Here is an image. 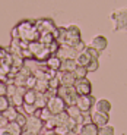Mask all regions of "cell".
Returning <instances> with one entry per match:
<instances>
[{
	"mask_svg": "<svg viewBox=\"0 0 127 135\" xmlns=\"http://www.w3.org/2000/svg\"><path fill=\"white\" fill-rule=\"evenodd\" d=\"M7 98H9V97H7ZM9 101H10V106H15V107L19 109V107H22V104H24V95L19 94V93H16L13 97L9 98Z\"/></svg>",
	"mask_w": 127,
	"mask_h": 135,
	"instance_id": "obj_25",
	"label": "cell"
},
{
	"mask_svg": "<svg viewBox=\"0 0 127 135\" xmlns=\"http://www.w3.org/2000/svg\"><path fill=\"white\" fill-rule=\"evenodd\" d=\"M35 100H37V91L35 90H27V93L24 94L25 104H35Z\"/></svg>",
	"mask_w": 127,
	"mask_h": 135,
	"instance_id": "obj_23",
	"label": "cell"
},
{
	"mask_svg": "<svg viewBox=\"0 0 127 135\" xmlns=\"http://www.w3.org/2000/svg\"><path fill=\"white\" fill-rule=\"evenodd\" d=\"M44 129V122L40 120L37 116H28V122H27V126H25L24 131L28 132H32L35 135H40Z\"/></svg>",
	"mask_w": 127,
	"mask_h": 135,
	"instance_id": "obj_8",
	"label": "cell"
},
{
	"mask_svg": "<svg viewBox=\"0 0 127 135\" xmlns=\"http://www.w3.org/2000/svg\"><path fill=\"white\" fill-rule=\"evenodd\" d=\"M6 131L10 135H22L24 134V128H20L16 122H9L6 125Z\"/></svg>",
	"mask_w": 127,
	"mask_h": 135,
	"instance_id": "obj_22",
	"label": "cell"
},
{
	"mask_svg": "<svg viewBox=\"0 0 127 135\" xmlns=\"http://www.w3.org/2000/svg\"><path fill=\"white\" fill-rule=\"evenodd\" d=\"M45 68L50 69V71L54 72H60V68H61V59L57 57L56 54H53L51 57H48V60L45 62Z\"/></svg>",
	"mask_w": 127,
	"mask_h": 135,
	"instance_id": "obj_15",
	"label": "cell"
},
{
	"mask_svg": "<svg viewBox=\"0 0 127 135\" xmlns=\"http://www.w3.org/2000/svg\"><path fill=\"white\" fill-rule=\"evenodd\" d=\"M40 135H57V134H54V132H50V131H45V129H43V132H41Z\"/></svg>",
	"mask_w": 127,
	"mask_h": 135,
	"instance_id": "obj_39",
	"label": "cell"
},
{
	"mask_svg": "<svg viewBox=\"0 0 127 135\" xmlns=\"http://www.w3.org/2000/svg\"><path fill=\"white\" fill-rule=\"evenodd\" d=\"M92 60H94V59L91 57L89 53H88L86 50L82 51V53H79V54H77V57H76V63H77V66H82V68H86Z\"/></svg>",
	"mask_w": 127,
	"mask_h": 135,
	"instance_id": "obj_17",
	"label": "cell"
},
{
	"mask_svg": "<svg viewBox=\"0 0 127 135\" xmlns=\"http://www.w3.org/2000/svg\"><path fill=\"white\" fill-rule=\"evenodd\" d=\"M66 112H67V115H69V118H70L72 120H75V123H76L77 126H80V125H83L85 123V115L80 112V109L77 107L76 104L67 107Z\"/></svg>",
	"mask_w": 127,
	"mask_h": 135,
	"instance_id": "obj_9",
	"label": "cell"
},
{
	"mask_svg": "<svg viewBox=\"0 0 127 135\" xmlns=\"http://www.w3.org/2000/svg\"><path fill=\"white\" fill-rule=\"evenodd\" d=\"M86 51L88 53H89V56L92 59H95V60H98V57H99V51H97L95 50V49H92V47H89V46H88L86 47Z\"/></svg>",
	"mask_w": 127,
	"mask_h": 135,
	"instance_id": "obj_36",
	"label": "cell"
},
{
	"mask_svg": "<svg viewBox=\"0 0 127 135\" xmlns=\"http://www.w3.org/2000/svg\"><path fill=\"white\" fill-rule=\"evenodd\" d=\"M22 112H24L27 116H34L35 115V112H37V107H35V104H22Z\"/></svg>",
	"mask_w": 127,
	"mask_h": 135,
	"instance_id": "obj_28",
	"label": "cell"
},
{
	"mask_svg": "<svg viewBox=\"0 0 127 135\" xmlns=\"http://www.w3.org/2000/svg\"><path fill=\"white\" fill-rule=\"evenodd\" d=\"M19 32V40L27 41V43H34V41H40V32L35 28V21L24 19L20 21L18 25H15Z\"/></svg>",
	"mask_w": 127,
	"mask_h": 135,
	"instance_id": "obj_1",
	"label": "cell"
},
{
	"mask_svg": "<svg viewBox=\"0 0 127 135\" xmlns=\"http://www.w3.org/2000/svg\"><path fill=\"white\" fill-rule=\"evenodd\" d=\"M18 113H19V110H18V107H15V106H10L9 109H7L6 112H3L2 113V116H3L4 119H6L7 122H15L18 118Z\"/></svg>",
	"mask_w": 127,
	"mask_h": 135,
	"instance_id": "obj_21",
	"label": "cell"
},
{
	"mask_svg": "<svg viewBox=\"0 0 127 135\" xmlns=\"http://www.w3.org/2000/svg\"><path fill=\"white\" fill-rule=\"evenodd\" d=\"M35 28L40 32V35H43V34H54L59 27L50 18H41V19L35 21Z\"/></svg>",
	"mask_w": 127,
	"mask_h": 135,
	"instance_id": "obj_3",
	"label": "cell"
},
{
	"mask_svg": "<svg viewBox=\"0 0 127 135\" xmlns=\"http://www.w3.org/2000/svg\"><path fill=\"white\" fill-rule=\"evenodd\" d=\"M16 90H18V87L15 84H7V97H13L15 94H16Z\"/></svg>",
	"mask_w": 127,
	"mask_h": 135,
	"instance_id": "obj_35",
	"label": "cell"
},
{
	"mask_svg": "<svg viewBox=\"0 0 127 135\" xmlns=\"http://www.w3.org/2000/svg\"><path fill=\"white\" fill-rule=\"evenodd\" d=\"M10 107V101L6 95H0V113L6 112L7 109Z\"/></svg>",
	"mask_w": 127,
	"mask_h": 135,
	"instance_id": "obj_30",
	"label": "cell"
},
{
	"mask_svg": "<svg viewBox=\"0 0 127 135\" xmlns=\"http://www.w3.org/2000/svg\"><path fill=\"white\" fill-rule=\"evenodd\" d=\"M37 93H43V94H45V93L48 91V81L47 79H37V85H35V88H34Z\"/></svg>",
	"mask_w": 127,
	"mask_h": 135,
	"instance_id": "obj_24",
	"label": "cell"
},
{
	"mask_svg": "<svg viewBox=\"0 0 127 135\" xmlns=\"http://www.w3.org/2000/svg\"><path fill=\"white\" fill-rule=\"evenodd\" d=\"M91 122L101 129V128H104V126L108 125V122H110V115L99 113V112H94V113L91 115Z\"/></svg>",
	"mask_w": 127,
	"mask_h": 135,
	"instance_id": "obj_10",
	"label": "cell"
},
{
	"mask_svg": "<svg viewBox=\"0 0 127 135\" xmlns=\"http://www.w3.org/2000/svg\"><path fill=\"white\" fill-rule=\"evenodd\" d=\"M77 68V63L75 59H69V60H61V68L60 72H72L73 74Z\"/></svg>",
	"mask_w": 127,
	"mask_h": 135,
	"instance_id": "obj_19",
	"label": "cell"
},
{
	"mask_svg": "<svg viewBox=\"0 0 127 135\" xmlns=\"http://www.w3.org/2000/svg\"><path fill=\"white\" fill-rule=\"evenodd\" d=\"M57 95L61 98V100L66 103L67 107H70V106H75L77 101V93L75 91L73 87H60L57 90Z\"/></svg>",
	"mask_w": 127,
	"mask_h": 135,
	"instance_id": "obj_2",
	"label": "cell"
},
{
	"mask_svg": "<svg viewBox=\"0 0 127 135\" xmlns=\"http://www.w3.org/2000/svg\"><path fill=\"white\" fill-rule=\"evenodd\" d=\"M0 95H6L7 97V84L0 81Z\"/></svg>",
	"mask_w": 127,
	"mask_h": 135,
	"instance_id": "obj_37",
	"label": "cell"
},
{
	"mask_svg": "<svg viewBox=\"0 0 127 135\" xmlns=\"http://www.w3.org/2000/svg\"><path fill=\"white\" fill-rule=\"evenodd\" d=\"M18 110H19V113H18V118H16V120H15V122H16L20 128L25 129V126H27V122H28V116L25 115L24 112H22V109H20V107L18 109Z\"/></svg>",
	"mask_w": 127,
	"mask_h": 135,
	"instance_id": "obj_26",
	"label": "cell"
},
{
	"mask_svg": "<svg viewBox=\"0 0 127 135\" xmlns=\"http://www.w3.org/2000/svg\"><path fill=\"white\" fill-rule=\"evenodd\" d=\"M67 135H79V134H77V132H75V131H70Z\"/></svg>",
	"mask_w": 127,
	"mask_h": 135,
	"instance_id": "obj_42",
	"label": "cell"
},
{
	"mask_svg": "<svg viewBox=\"0 0 127 135\" xmlns=\"http://www.w3.org/2000/svg\"><path fill=\"white\" fill-rule=\"evenodd\" d=\"M107 46H108V40L104 37V35H95V37L91 40V44H89V47L95 49V50L99 51V53L105 50Z\"/></svg>",
	"mask_w": 127,
	"mask_h": 135,
	"instance_id": "obj_11",
	"label": "cell"
},
{
	"mask_svg": "<svg viewBox=\"0 0 127 135\" xmlns=\"http://www.w3.org/2000/svg\"><path fill=\"white\" fill-rule=\"evenodd\" d=\"M57 57H60L61 60H69V59H75L77 57V51L75 50V47H60L59 51L56 53Z\"/></svg>",
	"mask_w": 127,
	"mask_h": 135,
	"instance_id": "obj_12",
	"label": "cell"
},
{
	"mask_svg": "<svg viewBox=\"0 0 127 135\" xmlns=\"http://www.w3.org/2000/svg\"><path fill=\"white\" fill-rule=\"evenodd\" d=\"M35 85H37V78L34 76V75H31L27 79V82H25V88H27V90H34Z\"/></svg>",
	"mask_w": 127,
	"mask_h": 135,
	"instance_id": "obj_32",
	"label": "cell"
},
{
	"mask_svg": "<svg viewBox=\"0 0 127 135\" xmlns=\"http://www.w3.org/2000/svg\"><path fill=\"white\" fill-rule=\"evenodd\" d=\"M98 68H99V62L94 59V60L86 66V69H88V72H95V71H98Z\"/></svg>",
	"mask_w": 127,
	"mask_h": 135,
	"instance_id": "obj_34",
	"label": "cell"
},
{
	"mask_svg": "<svg viewBox=\"0 0 127 135\" xmlns=\"http://www.w3.org/2000/svg\"><path fill=\"white\" fill-rule=\"evenodd\" d=\"M111 19L114 21V28L113 30H127V10L121 9L118 12H114L111 15Z\"/></svg>",
	"mask_w": 127,
	"mask_h": 135,
	"instance_id": "obj_6",
	"label": "cell"
},
{
	"mask_svg": "<svg viewBox=\"0 0 127 135\" xmlns=\"http://www.w3.org/2000/svg\"><path fill=\"white\" fill-rule=\"evenodd\" d=\"M47 109L56 116V115H60V113L66 112L67 106L59 95H53V97H50V100H48V103H47Z\"/></svg>",
	"mask_w": 127,
	"mask_h": 135,
	"instance_id": "obj_5",
	"label": "cell"
},
{
	"mask_svg": "<svg viewBox=\"0 0 127 135\" xmlns=\"http://www.w3.org/2000/svg\"><path fill=\"white\" fill-rule=\"evenodd\" d=\"M22 135H35V134H32V132H28V131H24V134Z\"/></svg>",
	"mask_w": 127,
	"mask_h": 135,
	"instance_id": "obj_41",
	"label": "cell"
},
{
	"mask_svg": "<svg viewBox=\"0 0 127 135\" xmlns=\"http://www.w3.org/2000/svg\"><path fill=\"white\" fill-rule=\"evenodd\" d=\"M88 74H89V72H88V69H86V68H82V66H77L76 71L73 72V75H75V78H76V79H83V78H86Z\"/></svg>",
	"mask_w": 127,
	"mask_h": 135,
	"instance_id": "obj_29",
	"label": "cell"
},
{
	"mask_svg": "<svg viewBox=\"0 0 127 135\" xmlns=\"http://www.w3.org/2000/svg\"><path fill=\"white\" fill-rule=\"evenodd\" d=\"M111 110V103L105 98H101V100H97L95 103V112H99V113H105V115H110Z\"/></svg>",
	"mask_w": 127,
	"mask_h": 135,
	"instance_id": "obj_16",
	"label": "cell"
},
{
	"mask_svg": "<svg viewBox=\"0 0 127 135\" xmlns=\"http://www.w3.org/2000/svg\"><path fill=\"white\" fill-rule=\"evenodd\" d=\"M54 41H56V38H54L53 34H43V35H40V43L44 44V46H50V44H53Z\"/></svg>",
	"mask_w": 127,
	"mask_h": 135,
	"instance_id": "obj_27",
	"label": "cell"
},
{
	"mask_svg": "<svg viewBox=\"0 0 127 135\" xmlns=\"http://www.w3.org/2000/svg\"><path fill=\"white\" fill-rule=\"evenodd\" d=\"M59 78H60L61 87H75L76 78L72 72H59Z\"/></svg>",
	"mask_w": 127,
	"mask_h": 135,
	"instance_id": "obj_13",
	"label": "cell"
},
{
	"mask_svg": "<svg viewBox=\"0 0 127 135\" xmlns=\"http://www.w3.org/2000/svg\"><path fill=\"white\" fill-rule=\"evenodd\" d=\"M34 116H37V118L40 119V120H43L44 123H45L47 120H50V119L54 118V115L51 113L50 110H48L47 107H44V109H37V112H35V115H34Z\"/></svg>",
	"mask_w": 127,
	"mask_h": 135,
	"instance_id": "obj_20",
	"label": "cell"
},
{
	"mask_svg": "<svg viewBox=\"0 0 127 135\" xmlns=\"http://www.w3.org/2000/svg\"><path fill=\"white\" fill-rule=\"evenodd\" d=\"M0 135H10V134L6 131V128H0Z\"/></svg>",
	"mask_w": 127,
	"mask_h": 135,
	"instance_id": "obj_40",
	"label": "cell"
},
{
	"mask_svg": "<svg viewBox=\"0 0 127 135\" xmlns=\"http://www.w3.org/2000/svg\"><path fill=\"white\" fill-rule=\"evenodd\" d=\"M51 95L48 94V93H45V94H43V93H37V100H35V107L37 109H44L47 107V103L48 100H50Z\"/></svg>",
	"mask_w": 127,
	"mask_h": 135,
	"instance_id": "obj_18",
	"label": "cell"
},
{
	"mask_svg": "<svg viewBox=\"0 0 127 135\" xmlns=\"http://www.w3.org/2000/svg\"><path fill=\"white\" fill-rule=\"evenodd\" d=\"M73 88H75V91L77 93V95H91L92 94V82L88 78L76 79Z\"/></svg>",
	"mask_w": 127,
	"mask_h": 135,
	"instance_id": "obj_7",
	"label": "cell"
},
{
	"mask_svg": "<svg viewBox=\"0 0 127 135\" xmlns=\"http://www.w3.org/2000/svg\"><path fill=\"white\" fill-rule=\"evenodd\" d=\"M69 132H70V129L67 128V126H63V125L57 126V128L54 129V134H57V135H67Z\"/></svg>",
	"mask_w": 127,
	"mask_h": 135,
	"instance_id": "obj_33",
	"label": "cell"
},
{
	"mask_svg": "<svg viewBox=\"0 0 127 135\" xmlns=\"http://www.w3.org/2000/svg\"><path fill=\"white\" fill-rule=\"evenodd\" d=\"M95 103H97V100H95V97L92 94L91 95H79L77 101H76V106L80 109V112L83 115H86V113H89L92 110V107H95Z\"/></svg>",
	"mask_w": 127,
	"mask_h": 135,
	"instance_id": "obj_4",
	"label": "cell"
},
{
	"mask_svg": "<svg viewBox=\"0 0 127 135\" xmlns=\"http://www.w3.org/2000/svg\"><path fill=\"white\" fill-rule=\"evenodd\" d=\"M79 134L80 135H99V128H98L97 125H94L92 122L83 123V125H80Z\"/></svg>",
	"mask_w": 127,
	"mask_h": 135,
	"instance_id": "obj_14",
	"label": "cell"
},
{
	"mask_svg": "<svg viewBox=\"0 0 127 135\" xmlns=\"http://www.w3.org/2000/svg\"><path fill=\"white\" fill-rule=\"evenodd\" d=\"M99 135H115V129H114V126L107 125L99 129Z\"/></svg>",
	"mask_w": 127,
	"mask_h": 135,
	"instance_id": "obj_31",
	"label": "cell"
},
{
	"mask_svg": "<svg viewBox=\"0 0 127 135\" xmlns=\"http://www.w3.org/2000/svg\"><path fill=\"white\" fill-rule=\"evenodd\" d=\"M6 54H7V49L0 47V60H2V59H3L4 56H6Z\"/></svg>",
	"mask_w": 127,
	"mask_h": 135,
	"instance_id": "obj_38",
	"label": "cell"
}]
</instances>
